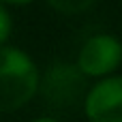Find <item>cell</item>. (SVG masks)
I'll use <instances>...</instances> for the list:
<instances>
[{
  "label": "cell",
  "mask_w": 122,
  "mask_h": 122,
  "mask_svg": "<svg viewBox=\"0 0 122 122\" xmlns=\"http://www.w3.org/2000/svg\"><path fill=\"white\" fill-rule=\"evenodd\" d=\"M41 86V69L28 51L17 45L0 47V114L26 107Z\"/></svg>",
  "instance_id": "obj_1"
},
{
  "label": "cell",
  "mask_w": 122,
  "mask_h": 122,
  "mask_svg": "<svg viewBox=\"0 0 122 122\" xmlns=\"http://www.w3.org/2000/svg\"><path fill=\"white\" fill-rule=\"evenodd\" d=\"M122 66V41L116 34L97 32L88 36L75 58V69L84 75V79H103L116 75Z\"/></svg>",
  "instance_id": "obj_2"
},
{
  "label": "cell",
  "mask_w": 122,
  "mask_h": 122,
  "mask_svg": "<svg viewBox=\"0 0 122 122\" xmlns=\"http://www.w3.org/2000/svg\"><path fill=\"white\" fill-rule=\"evenodd\" d=\"M81 109L88 122H122V75L116 73L88 86Z\"/></svg>",
  "instance_id": "obj_3"
},
{
  "label": "cell",
  "mask_w": 122,
  "mask_h": 122,
  "mask_svg": "<svg viewBox=\"0 0 122 122\" xmlns=\"http://www.w3.org/2000/svg\"><path fill=\"white\" fill-rule=\"evenodd\" d=\"M39 92L45 94V99L58 107L73 105L75 101H81L86 94V79L75 69V64L58 62L47 69L45 75H41Z\"/></svg>",
  "instance_id": "obj_4"
},
{
  "label": "cell",
  "mask_w": 122,
  "mask_h": 122,
  "mask_svg": "<svg viewBox=\"0 0 122 122\" xmlns=\"http://www.w3.org/2000/svg\"><path fill=\"white\" fill-rule=\"evenodd\" d=\"M45 2L60 15H81L90 11L99 0H45Z\"/></svg>",
  "instance_id": "obj_5"
},
{
  "label": "cell",
  "mask_w": 122,
  "mask_h": 122,
  "mask_svg": "<svg viewBox=\"0 0 122 122\" xmlns=\"http://www.w3.org/2000/svg\"><path fill=\"white\" fill-rule=\"evenodd\" d=\"M11 32H13L11 13H9V9H6L4 4H0V47H2V45H9Z\"/></svg>",
  "instance_id": "obj_6"
},
{
  "label": "cell",
  "mask_w": 122,
  "mask_h": 122,
  "mask_svg": "<svg viewBox=\"0 0 122 122\" xmlns=\"http://www.w3.org/2000/svg\"><path fill=\"white\" fill-rule=\"evenodd\" d=\"M34 0H0V4H4L6 9L9 6H28V4H32Z\"/></svg>",
  "instance_id": "obj_7"
},
{
  "label": "cell",
  "mask_w": 122,
  "mask_h": 122,
  "mask_svg": "<svg viewBox=\"0 0 122 122\" xmlns=\"http://www.w3.org/2000/svg\"><path fill=\"white\" fill-rule=\"evenodd\" d=\"M32 122H60V120H58V118H49V116H47V118H34Z\"/></svg>",
  "instance_id": "obj_8"
}]
</instances>
